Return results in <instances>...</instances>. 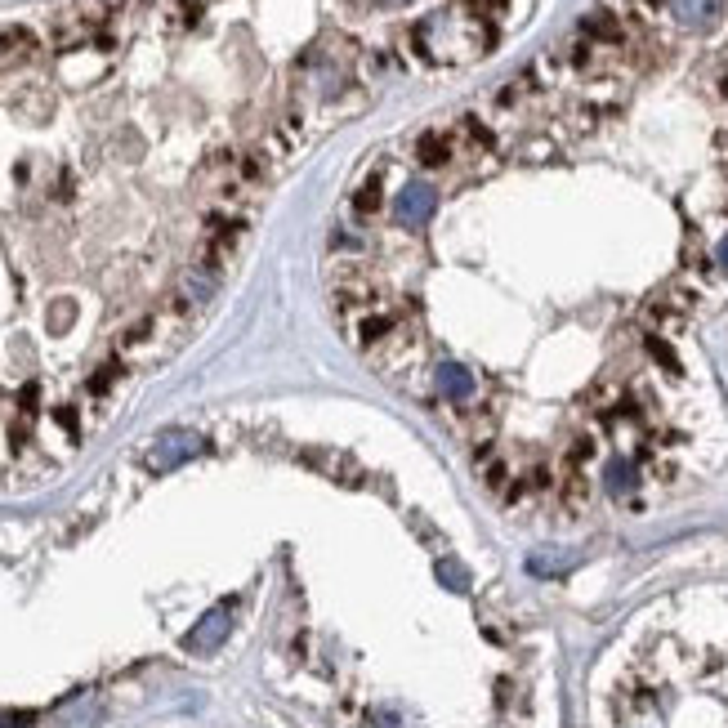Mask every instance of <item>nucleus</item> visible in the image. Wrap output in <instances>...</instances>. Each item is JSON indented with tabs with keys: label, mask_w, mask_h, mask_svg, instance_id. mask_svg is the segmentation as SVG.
I'll use <instances>...</instances> for the list:
<instances>
[{
	"label": "nucleus",
	"mask_w": 728,
	"mask_h": 728,
	"mask_svg": "<svg viewBox=\"0 0 728 728\" xmlns=\"http://www.w3.org/2000/svg\"><path fill=\"white\" fill-rule=\"evenodd\" d=\"M201 452V434H193V429H166V434L152 438L148 447V469H175L184 461H193V456Z\"/></svg>",
	"instance_id": "nucleus-1"
},
{
	"label": "nucleus",
	"mask_w": 728,
	"mask_h": 728,
	"mask_svg": "<svg viewBox=\"0 0 728 728\" xmlns=\"http://www.w3.org/2000/svg\"><path fill=\"white\" fill-rule=\"evenodd\" d=\"M434 206H438V193L429 184H407L398 193V201H394V215L402 219L407 228H420L429 215H434Z\"/></svg>",
	"instance_id": "nucleus-2"
},
{
	"label": "nucleus",
	"mask_w": 728,
	"mask_h": 728,
	"mask_svg": "<svg viewBox=\"0 0 728 728\" xmlns=\"http://www.w3.org/2000/svg\"><path fill=\"white\" fill-rule=\"evenodd\" d=\"M670 14H675V23L688 27V32H706V27L720 23L724 0H670Z\"/></svg>",
	"instance_id": "nucleus-3"
},
{
	"label": "nucleus",
	"mask_w": 728,
	"mask_h": 728,
	"mask_svg": "<svg viewBox=\"0 0 728 728\" xmlns=\"http://www.w3.org/2000/svg\"><path fill=\"white\" fill-rule=\"evenodd\" d=\"M224 635H228V608H215V612H206V617L193 626L188 648H193V653H210V648L224 644Z\"/></svg>",
	"instance_id": "nucleus-4"
},
{
	"label": "nucleus",
	"mask_w": 728,
	"mask_h": 728,
	"mask_svg": "<svg viewBox=\"0 0 728 728\" xmlns=\"http://www.w3.org/2000/svg\"><path fill=\"white\" fill-rule=\"evenodd\" d=\"M434 380H438V394L452 398V402H465L469 394H474V376H469L465 367H456V362H443Z\"/></svg>",
	"instance_id": "nucleus-5"
},
{
	"label": "nucleus",
	"mask_w": 728,
	"mask_h": 728,
	"mask_svg": "<svg viewBox=\"0 0 728 728\" xmlns=\"http://www.w3.org/2000/svg\"><path fill=\"white\" fill-rule=\"evenodd\" d=\"M603 487H608L612 496H630L639 487V469L626 461V456H612L608 465H603Z\"/></svg>",
	"instance_id": "nucleus-6"
},
{
	"label": "nucleus",
	"mask_w": 728,
	"mask_h": 728,
	"mask_svg": "<svg viewBox=\"0 0 728 728\" xmlns=\"http://www.w3.org/2000/svg\"><path fill=\"white\" fill-rule=\"evenodd\" d=\"M586 36H595V41H603V45H621L626 41V27H621L612 14H590L586 18Z\"/></svg>",
	"instance_id": "nucleus-7"
},
{
	"label": "nucleus",
	"mask_w": 728,
	"mask_h": 728,
	"mask_svg": "<svg viewBox=\"0 0 728 728\" xmlns=\"http://www.w3.org/2000/svg\"><path fill=\"white\" fill-rule=\"evenodd\" d=\"M447 157H452V139H443V134H425L420 139V161L425 166H443Z\"/></svg>",
	"instance_id": "nucleus-8"
},
{
	"label": "nucleus",
	"mask_w": 728,
	"mask_h": 728,
	"mask_svg": "<svg viewBox=\"0 0 728 728\" xmlns=\"http://www.w3.org/2000/svg\"><path fill=\"white\" fill-rule=\"evenodd\" d=\"M568 554H532L528 559V572H536V577H554V572H563L568 568Z\"/></svg>",
	"instance_id": "nucleus-9"
},
{
	"label": "nucleus",
	"mask_w": 728,
	"mask_h": 728,
	"mask_svg": "<svg viewBox=\"0 0 728 728\" xmlns=\"http://www.w3.org/2000/svg\"><path fill=\"white\" fill-rule=\"evenodd\" d=\"M389 327H394V318H380V313H371V318L362 322V344H376V340H385V335H389Z\"/></svg>",
	"instance_id": "nucleus-10"
},
{
	"label": "nucleus",
	"mask_w": 728,
	"mask_h": 728,
	"mask_svg": "<svg viewBox=\"0 0 728 728\" xmlns=\"http://www.w3.org/2000/svg\"><path fill=\"white\" fill-rule=\"evenodd\" d=\"M438 577H443V586H456V590L469 586V577H465L461 563H438Z\"/></svg>",
	"instance_id": "nucleus-11"
},
{
	"label": "nucleus",
	"mask_w": 728,
	"mask_h": 728,
	"mask_svg": "<svg viewBox=\"0 0 728 728\" xmlns=\"http://www.w3.org/2000/svg\"><path fill=\"white\" fill-rule=\"evenodd\" d=\"M358 210H362V215H367V210H376V184H367L358 193Z\"/></svg>",
	"instance_id": "nucleus-12"
},
{
	"label": "nucleus",
	"mask_w": 728,
	"mask_h": 728,
	"mask_svg": "<svg viewBox=\"0 0 728 728\" xmlns=\"http://www.w3.org/2000/svg\"><path fill=\"white\" fill-rule=\"evenodd\" d=\"M112 380H117V371H112V367H108V371H99V376H94V380H90V389H99V394H103V389H108V385H112Z\"/></svg>",
	"instance_id": "nucleus-13"
},
{
	"label": "nucleus",
	"mask_w": 728,
	"mask_h": 728,
	"mask_svg": "<svg viewBox=\"0 0 728 728\" xmlns=\"http://www.w3.org/2000/svg\"><path fill=\"white\" fill-rule=\"evenodd\" d=\"M715 260H720V264L728 268V237H724V242H720V251H715Z\"/></svg>",
	"instance_id": "nucleus-14"
},
{
	"label": "nucleus",
	"mask_w": 728,
	"mask_h": 728,
	"mask_svg": "<svg viewBox=\"0 0 728 728\" xmlns=\"http://www.w3.org/2000/svg\"><path fill=\"white\" fill-rule=\"evenodd\" d=\"M635 5H648V0H635Z\"/></svg>",
	"instance_id": "nucleus-15"
}]
</instances>
